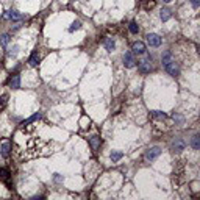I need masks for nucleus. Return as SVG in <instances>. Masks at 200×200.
I'll list each match as a JSON object with an SVG mask.
<instances>
[{"mask_svg": "<svg viewBox=\"0 0 200 200\" xmlns=\"http://www.w3.org/2000/svg\"><path fill=\"white\" fill-rule=\"evenodd\" d=\"M5 105H6V95H2L0 97V111L5 108Z\"/></svg>", "mask_w": 200, "mask_h": 200, "instance_id": "obj_24", "label": "nucleus"}, {"mask_svg": "<svg viewBox=\"0 0 200 200\" xmlns=\"http://www.w3.org/2000/svg\"><path fill=\"white\" fill-rule=\"evenodd\" d=\"M128 28H130V32H132V33H138V32H139V28H138L136 22H130Z\"/></svg>", "mask_w": 200, "mask_h": 200, "instance_id": "obj_19", "label": "nucleus"}, {"mask_svg": "<svg viewBox=\"0 0 200 200\" xmlns=\"http://www.w3.org/2000/svg\"><path fill=\"white\" fill-rule=\"evenodd\" d=\"M172 149L177 150V152H182V150L184 149V142H183L182 139H177L174 144H172Z\"/></svg>", "mask_w": 200, "mask_h": 200, "instance_id": "obj_12", "label": "nucleus"}, {"mask_svg": "<svg viewBox=\"0 0 200 200\" xmlns=\"http://www.w3.org/2000/svg\"><path fill=\"white\" fill-rule=\"evenodd\" d=\"M39 117H41V113H36V114H33L32 117H28V119H27V121H25L22 125H28V124H32V122L38 121V119H39Z\"/></svg>", "mask_w": 200, "mask_h": 200, "instance_id": "obj_16", "label": "nucleus"}, {"mask_svg": "<svg viewBox=\"0 0 200 200\" xmlns=\"http://www.w3.org/2000/svg\"><path fill=\"white\" fill-rule=\"evenodd\" d=\"M0 180L2 182H5V183H8L10 182V172L6 171V169H0Z\"/></svg>", "mask_w": 200, "mask_h": 200, "instance_id": "obj_11", "label": "nucleus"}, {"mask_svg": "<svg viewBox=\"0 0 200 200\" xmlns=\"http://www.w3.org/2000/svg\"><path fill=\"white\" fill-rule=\"evenodd\" d=\"M152 58L150 56H145V60H142V61H139V72L141 74H147V72H150V69H152Z\"/></svg>", "mask_w": 200, "mask_h": 200, "instance_id": "obj_2", "label": "nucleus"}, {"mask_svg": "<svg viewBox=\"0 0 200 200\" xmlns=\"http://www.w3.org/2000/svg\"><path fill=\"white\" fill-rule=\"evenodd\" d=\"M163 2H166V3H169V2H172V0H163Z\"/></svg>", "mask_w": 200, "mask_h": 200, "instance_id": "obj_28", "label": "nucleus"}, {"mask_svg": "<svg viewBox=\"0 0 200 200\" xmlns=\"http://www.w3.org/2000/svg\"><path fill=\"white\" fill-rule=\"evenodd\" d=\"M160 17H161V21L163 22H166L171 19V10H167V8H163L160 11Z\"/></svg>", "mask_w": 200, "mask_h": 200, "instance_id": "obj_9", "label": "nucleus"}, {"mask_svg": "<svg viewBox=\"0 0 200 200\" xmlns=\"http://www.w3.org/2000/svg\"><path fill=\"white\" fill-rule=\"evenodd\" d=\"M161 61H163V64H167L169 61H172V55H171V52L163 53V56H161Z\"/></svg>", "mask_w": 200, "mask_h": 200, "instance_id": "obj_17", "label": "nucleus"}, {"mask_svg": "<svg viewBox=\"0 0 200 200\" xmlns=\"http://www.w3.org/2000/svg\"><path fill=\"white\" fill-rule=\"evenodd\" d=\"M164 69H166V72H167V74H171L172 77H177L180 74V69L175 64V61H169L167 64H164Z\"/></svg>", "mask_w": 200, "mask_h": 200, "instance_id": "obj_3", "label": "nucleus"}, {"mask_svg": "<svg viewBox=\"0 0 200 200\" xmlns=\"http://www.w3.org/2000/svg\"><path fill=\"white\" fill-rule=\"evenodd\" d=\"M174 121L178 122V124H183V117L180 116V114H174Z\"/></svg>", "mask_w": 200, "mask_h": 200, "instance_id": "obj_26", "label": "nucleus"}, {"mask_svg": "<svg viewBox=\"0 0 200 200\" xmlns=\"http://www.w3.org/2000/svg\"><path fill=\"white\" fill-rule=\"evenodd\" d=\"M134 56H133V53H130V52H127L125 55H124V64H125V67H133L134 66Z\"/></svg>", "mask_w": 200, "mask_h": 200, "instance_id": "obj_7", "label": "nucleus"}, {"mask_svg": "<svg viewBox=\"0 0 200 200\" xmlns=\"http://www.w3.org/2000/svg\"><path fill=\"white\" fill-rule=\"evenodd\" d=\"M8 42H10V34H3L0 38V44L2 45H8Z\"/></svg>", "mask_w": 200, "mask_h": 200, "instance_id": "obj_18", "label": "nucleus"}, {"mask_svg": "<svg viewBox=\"0 0 200 200\" xmlns=\"http://www.w3.org/2000/svg\"><path fill=\"white\" fill-rule=\"evenodd\" d=\"M132 50H133V53H138V55H142V53H145V44H144V42H141V41H138V42H133V45H132Z\"/></svg>", "mask_w": 200, "mask_h": 200, "instance_id": "obj_5", "label": "nucleus"}, {"mask_svg": "<svg viewBox=\"0 0 200 200\" xmlns=\"http://www.w3.org/2000/svg\"><path fill=\"white\" fill-rule=\"evenodd\" d=\"M114 47H116V44H114V41L111 39V38H108V39H105V49L108 50V52H113Z\"/></svg>", "mask_w": 200, "mask_h": 200, "instance_id": "obj_15", "label": "nucleus"}, {"mask_svg": "<svg viewBox=\"0 0 200 200\" xmlns=\"http://www.w3.org/2000/svg\"><path fill=\"white\" fill-rule=\"evenodd\" d=\"M17 50H19V47H17V45H13V47L10 49L8 55H10V56H16V55H17Z\"/></svg>", "mask_w": 200, "mask_h": 200, "instance_id": "obj_22", "label": "nucleus"}, {"mask_svg": "<svg viewBox=\"0 0 200 200\" xmlns=\"http://www.w3.org/2000/svg\"><path fill=\"white\" fill-rule=\"evenodd\" d=\"M191 3H192L194 8H199V0H191Z\"/></svg>", "mask_w": 200, "mask_h": 200, "instance_id": "obj_27", "label": "nucleus"}, {"mask_svg": "<svg viewBox=\"0 0 200 200\" xmlns=\"http://www.w3.org/2000/svg\"><path fill=\"white\" fill-rule=\"evenodd\" d=\"M5 17L11 19V21H22V19H24V16L16 10H10L8 13H5Z\"/></svg>", "mask_w": 200, "mask_h": 200, "instance_id": "obj_6", "label": "nucleus"}, {"mask_svg": "<svg viewBox=\"0 0 200 200\" xmlns=\"http://www.w3.org/2000/svg\"><path fill=\"white\" fill-rule=\"evenodd\" d=\"M80 27H82V22H80V21H75V22H74V24H72V27H71V28H69V30H71V32H75V30H78Z\"/></svg>", "mask_w": 200, "mask_h": 200, "instance_id": "obj_21", "label": "nucleus"}, {"mask_svg": "<svg viewBox=\"0 0 200 200\" xmlns=\"http://www.w3.org/2000/svg\"><path fill=\"white\" fill-rule=\"evenodd\" d=\"M10 84H11V88H13V89H17V88H21V77H19V75H14L13 78H11Z\"/></svg>", "mask_w": 200, "mask_h": 200, "instance_id": "obj_10", "label": "nucleus"}, {"mask_svg": "<svg viewBox=\"0 0 200 200\" xmlns=\"http://www.w3.org/2000/svg\"><path fill=\"white\" fill-rule=\"evenodd\" d=\"M153 116L158 117V119H164V117H166V114L161 113V111H153Z\"/></svg>", "mask_w": 200, "mask_h": 200, "instance_id": "obj_25", "label": "nucleus"}, {"mask_svg": "<svg viewBox=\"0 0 200 200\" xmlns=\"http://www.w3.org/2000/svg\"><path fill=\"white\" fill-rule=\"evenodd\" d=\"M10 155V142H3L2 144V156L3 158H8Z\"/></svg>", "mask_w": 200, "mask_h": 200, "instance_id": "obj_14", "label": "nucleus"}, {"mask_svg": "<svg viewBox=\"0 0 200 200\" xmlns=\"http://www.w3.org/2000/svg\"><path fill=\"white\" fill-rule=\"evenodd\" d=\"M160 155H161V149H160V147H152V149L147 150V153H145V160L153 161V160L158 158Z\"/></svg>", "mask_w": 200, "mask_h": 200, "instance_id": "obj_4", "label": "nucleus"}, {"mask_svg": "<svg viewBox=\"0 0 200 200\" xmlns=\"http://www.w3.org/2000/svg\"><path fill=\"white\" fill-rule=\"evenodd\" d=\"M89 144H91L92 150H97L99 145H100V138L99 136H91L89 138Z\"/></svg>", "mask_w": 200, "mask_h": 200, "instance_id": "obj_8", "label": "nucleus"}, {"mask_svg": "<svg viewBox=\"0 0 200 200\" xmlns=\"http://www.w3.org/2000/svg\"><path fill=\"white\" fill-rule=\"evenodd\" d=\"M122 158V152H114V153H111V160L113 161H119Z\"/></svg>", "mask_w": 200, "mask_h": 200, "instance_id": "obj_20", "label": "nucleus"}, {"mask_svg": "<svg viewBox=\"0 0 200 200\" xmlns=\"http://www.w3.org/2000/svg\"><path fill=\"white\" fill-rule=\"evenodd\" d=\"M39 61H41V56H39V53H38V52H34L33 55L30 56V64H32V66H38Z\"/></svg>", "mask_w": 200, "mask_h": 200, "instance_id": "obj_13", "label": "nucleus"}, {"mask_svg": "<svg viewBox=\"0 0 200 200\" xmlns=\"http://www.w3.org/2000/svg\"><path fill=\"white\" fill-rule=\"evenodd\" d=\"M145 38H147V42H149L150 47H160L161 42H163V39H161L158 34H155V33H149Z\"/></svg>", "mask_w": 200, "mask_h": 200, "instance_id": "obj_1", "label": "nucleus"}, {"mask_svg": "<svg viewBox=\"0 0 200 200\" xmlns=\"http://www.w3.org/2000/svg\"><path fill=\"white\" fill-rule=\"evenodd\" d=\"M192 147H194L195 150L200 147V144H199V136H197V134H195V136L192 138Z\"/></svg>", "mask_w": 200, "mask_h": 200, "instance_id": "obj_23", "label": "nucleus"}]
</instances>
